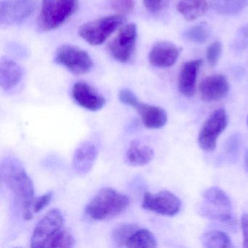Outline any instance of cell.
<instances>
[{"label":"cell","mask_w":248,"mask_h":248,"mask_svg":"<svg viewBox=\"0 0 248 248\" xmlns=\"http://www.w3.org/2000/svg\"><path fill=\"white\" fill-rule=\"evenodd\" d=\"M111 7L122 16L131 14L135 8L134 0H111Z\"/></svg>","instance_id":"obj_26"},{"label":"cell","mask_w":248,"mask_h":248,"mask_svg":"<svg viewBox=\"0 0 248 248\" xmlns=\"http://www.w3.org/2000/svg\"><path fill=\"white\" fill-rule=\"evenodd\" d=\"M23 72L21 66L14 61L2 59L0 62V85L2 89L8 91L16 86L21 78Z\"/></svg>","instance_id":"obj_18"},{"label":"cell","mask_w":248,"mask_h":248,"mask_svg":"<svg viewBox=\"0 0 248 248\" xmlns=\"http://www.w3.org/2000/svg\"><path fill=\"white\" fill-rule=\"evenodd\" d=\"M55 62L77 75L89 73L93 66L92 59L86 51L69 45L62 46L58 49Z\"/></svg>","instance_id":"obj_7"},{"label":"cell","mask_w":248,"mask_h":248,"mask_svg":"<svg viewBox=\"0 0 248 248\" xmlns=\"http://www.w3.org/2000/svg\"><path fill=\"white\" fill-rule=\"evenodd\" d=\"M142 207L165 216H174L179 213L181 202L175 194L169 191H161L156 194L145 193Z\"/></svg>","instance_id":"obj_11"},{"label":"cell","mask_w":248,"mask_h":248,"mask_svg":"<svg viewBox=\"0 0 248 248\" xmlns=\"http://www.w3.org/2000/svg\"><path fill=\"white\" fill-rule=\"evenodd\" d=\"M124 16H108L84 24L79 27L78 34L91 46H101L125 23Z\"/></svg>","instance_id":"obj_6"},{"label":"cell","mask_w":248,"mask_h":248,"mask_svg":"<svg viewBox=\"0 0 248 248\" xmlns=\"http://www.w3.org/2000/svg\"><path fill=\"white\" fill-rule=\"evenodd\" d=\"M181 50L170 42L155 43L149 53L151 64L159 68L170 67L179 57Z\"/></svg>","instance_id":"obj_13"},{"label":"cell","mask_w":248,"mask_h":248,"mask_svg":"<svg viewBox=\"0 0 248 248\" xmlns=\"http://www.w3.org/2000/svg\"><path fill=\"white\" fill-rule=\"evenodd\" d=\"M205 0H181L177 10L186 21H191L202 16L207 10Z\"/></svg>","instance_id":"obj_20"},{"label":"cell","mask_w":248,"mask_h":248,"mask_svg":"<svg viewBox=\"0 0 248 248\" xmlns=\"http://www.w3.org/2000/svg\"><path fill=\"white\" fill-rule=\"evenodd\" d=\"M154 156L155 152L152 148L133 140L126 152L125 160L131 166H144L153 159Z\"/></svg>","instance_id":"obj_19"},{"label":"cell","mask_w":248,"mask_h":248,"mask_svg":"<svg viewBox=\"0 0 248 248\" xmlns=\"http://www.w3.org/2000/svg\"><path fill=\"white\" fill-rule=\"evenodd\" d=\"M139 229L137 224L123 223L117 225L112 232L113 241L117 247H125L129 238Z\"/></svg>","instance_id":"obj_24"},{"label":"cell","mask_w":248,"mask_h":248,"mask_svg":"<svg viewBox=\"0 0 248 248\" xmlns=\"http://www.w3.org/2000/svg\"><path fill=\"white\" fill-rule=\"evenodd\" d=\"M236 48L245 49L248 47V26L242 27L236 34L235 40Z\"/></svg>","instance_id":"obj_31"},{"label":"cell","mask_w":248,"mask_h":248,"mask_svg":"<svg viewBox=\"0 0 248 248\" xmlns=\"http://www.w3.org/2000/svg\"><path fill=\"white\" fill-rule=\"evenodd\" d=\"M75 244L73 234L65 226L64 217L59 209L50 210L38 222L31 238L34 248H72Z\"/></svg>","instance_id":"obj_2"},{"label":"cell","mask_w":248,"mask_h":248,"mask_svg":"<svg viewBox=\"0 0 248 248\" xmlns=\"http://www.w3.org/2000/svg\"><path fill=\"white\" fill-rule=\"evenodd\" d=\"M245 169L248 172V149L247 150L246 155H245Z\"/></svg>","instance_id":"obj_34"},{"label":"cell","mask_w":248,"mask_h":248,"mask_svg":"<svg viewBox=\"0 0 248 248\" xmlns=\"http://www.w3.org/2000/svg\"><path fill=\"white\" fill-rule=\"evenodd\" d=\"M1 178L18 203L23 216L27 220L32 219V206L34 188L32 181L21 162L13 158H7L1 165Z\"/></svg>","instance_id":"obj_1"},{"label":"cell","mask_w":248,"mask_h":248,"mask_svg":"<svg viewBox=\"0 0 248 248\" xmlns=\"http://www.w3.org/2000/svg\"><path fill=\"white\" fill-rule=\"evenodd\" d=\"M199 209L200 214L210 220L232 227L235 226L236 220L232 213L230 199L223 190L217 187H210L204 191L203 202Z\"/></svg>","instance_id":"obj_4"},{"label":"cell","mask_w":248,"mask_h":248,"mask_svg":"<svg viewBox=\"0 0 248 248\" xmlns=\"http://www.w3.org/2000/svg\"><path fill=\"white\" fill-rule=\"evenodd\" d=\"M203 246L207 248H233L232 240L225 232L213 230L206 232L201 236Z\"/></svg>","instance_id":"obj_23"},{"label":"cell","mask_w":248,"mask_h":248,"mask_svg":"<svg viewBox=\"0 0 248 248\" xmlns=\"http://www.w3.org/2000/svg\"><path fill=\"white\" fill-rule=\"evenodd\" d=\"M119 99L123 104L133 107L139 101L138 97L128 89H123L119 93Z\"/></svg>","instance_id":"obj_30"},{"label":"cell","mask_w":248,"mask_h":248,"mask_svg":"<svg viewBox=\"0 0 248 248\" xmlns=\"http://www.w3.org/2000/svg\"><path fill=\"white\" fill-rule=\"evenodd\" d=\"M228 117L223 108L216 110L204 122L198 136L200 147L206 152H212L216 147L220 135L227 127Z\"/></svg>","instance_id":"obj_9"},{"label":"cell","mask_w":248,"mask_h":248,"mask_svg":"<svg viewBox=\"0 0 248 248\" xmlns=\"http://www.w3.org/2000/svg\"><path fill=\"white\" fill-rule=\"evenodd\" d=\"M202 61H190L181 68L178 76V88L180 92L187 97H191L195 93L196 81Z\"/></svg>","instance_id":"obj_17"},{"label":"cell","mask_w":248,"mask_h":248,"mask_svg":"<svg viewBox=\"0 0 248 248\" xmlns=\"http://www.w3.org/2000/svg\"><path fill=\"white\" fill-rule=\"evenodd\" d=\"M210 30L204 24H198L187 30L184 37L188 41L194 43H204L210 37Z\"/></svg>","instance_id":"obj_25"},{"label":"cell","mask_w":248,"mask_h":248,"mask_svg":"<svg viewBox=\"0 0 248 248\" xmlns=\"http://www.w3.org/2000/svg\"></svg>","instance_id":"obj_35"},{"label":"cell","mask_w":248,"mask_h":248,"mask_svg":"<svg viewBox=\"0 0 248 248\" xmlns=\"http://www.w3.org/2000/svg\"><path fill=\"white\" fill-rule=\"evenodd\" d=\"M98 155V149L91 141L82 143L75 151L72 168L79 175L88 173L92 169Z\"/></svg>","instance_id":"obj_15"},{"label":"cell","mask_w":248,"mask_h":248,"mask_svg":"<svg viewBox=\"0 0 248 248\" xmlns=\"http://www.w3.org/2000/svg\"><path fill=\"white\" fill-rule=\"evenodd\" d=\"M52 198H53V192L50 191L35 199L34 203H33V213L37 214V213L42 211L43 209L46 208V207H47L50 204Z\"/></svg>","instance_id":"obj_29"},{"label":"cell","mask_w":248,"mask_h":248,"mask_svg":"<svg viewBox=\"0 0 248 248\" xmlns=\"http://www.w3.org/2000/svg\"><path fill=\"white\" fill-rule=\"evenodd\" d=\"M242 235H243V248H248V214L242 215L241 218Z\"/></svg>","instance_id":"obj_32"},{"label":"cell","mask_w":248,"mask_h":248,"mask_svg":"<svg viewBox=\"0 0 248 248\" xmlns=\"http://www.w3.org/2000/svg\"><path fill=\"white\" fill-rule=\"evenodd\" d=\"M248 4V0H210V5L214 11L226 16L239 14Z\"/></svg>","instance_id":"obj_21"},{"label":"cell","mask_w":248,"mask_h":248,"mask_svg":"<svg viewBox=\"0 0 248 248\" xmlns=\"http://www.w3.org/2000/svg\"><path fill=\"white\" fill-rule=\"evenodd\" d=\"M229 91V82L222 75L207 77L200 85L202 98L206 102L220 101L228 95Z\"/></svg>","instance_id":"obj_14"},{"label":"cell","mask_w":248,"mask_h":248,"mask_svg":"<svg viewBox=\"0 0 248 248\" xmlns=\"http://www.w3.org/2000/svg\"><path fill=\"white\" fill-rule=\"evenodd\" d=\"M143 2L148 11L156 13L162 8L163 0H143Z\"/></svg>","instance_id":"obj_33"},{"label":"cell","mask_w":248,"mask_h":248,"mask_svg":"<svg viewBox=\"0 0 248 248\" xmlns=\"http://www.w3.org/2000/svg\"><path fill=\"white\" fill-rule=\"evenodd\" d=\"M130 198L110 187L101 188L85 207L87 216L93 220H107L121 214L130 204Z\"/></svg>","instance_id":"obj_3"},{"label":"cell","mask_w":248,"mask_h":248,"mask_svg":"<svg viewBox=\"0 0 248 248\" xmlns=\"http://www.w3.org/2000/svg\"><path fill=\"white\" fill-rule=\"evenodd\" d=\"M157 245L155 235L146 229L139 228L126 242V248H153Z\"/></svg>","instance_id":"obj_22"},{"label":"cell","mask_w":248,"mask_h":248,"mask_svg":"<svg viewBox=\"0 0 248 248\" xmlns=\"http://www.w3.org/2000/svg\"><path fill=\"white\" fill-rule=\"evenodd\" d=\"M72 95L78 105L88 111H99L106 105L104 97L85 82L75 83L72 88Z\"/></svg>","instance_id":"obj_12"},{"label":"cell","mask_w":248,"mask_h":248,"mask_svg":"<svg viewBox=\"0 0 248 248\" xmlns=\"http://www.w3.org/2000/svg\"><path fill=\"white\" fill-rule=\"evenodd\" d=\"M36 8V0H2L0 3V24L14 26L31 16Z\"/></svg>","instance_id":"obj_10"},{"label":"cell","mask_w":248,"mask_h":248,"mask_svg":"<svg viewBox=\"0 0 248 248\" xmlns=\"http://www.w3.org/2000/svg\"><path fill=\"white\" fill-rule=\"evenodd\" d=\"M133 108L138 111L145 127L149 129H159L166 124L168 114L164 108L138 101Z\"/></svg>","instance_id":"obj_16"},{"label":"cell","mask_w":248,"mask_h":248,"mask_svg":"<svg viewBox=\"0 0 248 248\" xmlns=\"http://www.w3.org/2000/svg\"><path fill=\"white\" fill-rule=\"evenodd\" d=\"M222 47L219 42H215L212 43L207 50L206 57L207 62L211 66H215L218 62L221 55Z\"/></svg>","instance_id":"obj_27"},{"label":"cell","mask_w":248,"mask_h":248,"mask_svg":"<svg viewBox=\"0 0 248 248\" xmlns=\"http://www.w3.org/2000/svg\"><path fill=\"white\" fill-rule=\"evenodd\" d=\"M78 6V0H43L39 27L43 31L59 28L75 14Z\"/></svg>","instance_id":"obj_5"},{"label":"cell","mask_w":248,"mask_h":248,"mask_svg":"<svg viewBox=\"0 0 248 248\" xmlns=\"http://www.w3.org/2000/svg\"><path fill=\"white\" fill-rule=\"evenodd\" d=\"M136 24H129L120 29L118 34L110 42L108 53L120 63H127L131 59L138 37Z\"/></svg>","instance_id":"obj_8"},{"label":"cell","mask_w":248,"mask_h":248,"mask_svg":"<svg viewBox=\"0 0 248 248\" xmlns=\"http://www.w3.org/2000/svg\"><path fill=\"white\" fill-rule=\"evenodd\" d=\"M239 136L235 135V136L229 138V140L226 143L227 144H226V150H225V153H226L225 156L227 158L228 161L234 159L237 155L238 151H239Z\"/></svg>","instance_id":"obj_28"}]
</instances>
